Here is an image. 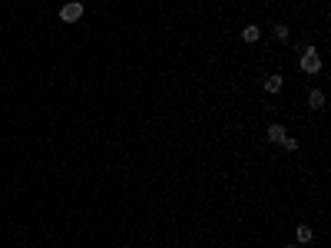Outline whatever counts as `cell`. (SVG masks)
<instances>
[{"instance_id": "3957f363", "label": "cell", "mask_w": 331, "mask_h": 248, "mask_svg": "<svg viewBox=\"0 0 331 248\" xmlns=\"http://www.w3.org/2000/svg\"><path fill=\"white\" fill-rule=\"evenodd\" d=\"M295 239H298V245H308V242L315 239L312 225H298V229H295Z\"/></svg>"}, {"instance_id": "5b68a950", "label": "cell", "mask_w": 331, "mask_h": 248, "mask_svg": "<svg viewBox=\"0 0 331 248\" xmlns=\"http://www.w3.org/2000/svg\"><path fill=\"white\" fill-rule=\"evenodd\" d=\"M268 139H272V142H282V139H285V126L272 123V126H268Z\"/></svg>"}, {"instance_id": "30bf717a", "label": "cell", "mask_w": 331, "mask_h": 248, "mask_svg": "<svg viewBox=\"0 0 331 248\" xmlns=\"http://www.w3.org/2000/svg\"><path fill=\"white\" fill-rule=\"evenodd\" d=\"M288 248H298V245H288Z\"/></svg>"}, {"instance_id": "6da1fadb", "label": "cell", "mask_w": 331, "mask_h": 248, "mask_svg": "<svg viewBox=\"0 0 331 248\" xmlns=\"http://www.w3.org/2000/svg\"><path fill=\"white\" fill-rule=\"evenodd\" d=\"M80 17H83V3H76V0H73V3H66V7L60 10V20H63V23H76Z\"/></svg>"}, {"instance_id": "7a4b0ae2", "label": "cell", "mask_w": 331, "mask_h": 248, "mask_svg": "<svg viewBox=\"0 0 331 248\" xmlns=\"http://www.w3.org/2000/svg\"><path fill=\"white\" fill-rule=\"evenodd\" d=\"M302 70H305V73H318V70H322V60H318L315 50H308V53L302 56Z\"/></svg>"}, {"instance_id": "52a82bcc", "label": "cell", "mask_w": 331, "mask_h": 248, "mask_svg": "<svg viewBox=\"0 0 331 248\" xmlns=\"http://www.w3.org/2000/svg\"><path fill=\"white\" fill-rule=\"evenodd\" d=\"M278 90H282V76L272 73V76L265 80V93H278Z\"/></svg>"}, {"instance_id": "8992f818", "label": "cell", "mask_w": 331, "mask_h": 248, "mask_svg": "<svg viewBox=\"0 0 331 248\" xmlns=\"http://www.w3.org/2000/svg\"><path fill=\"white\" fill-rule=\"evenodd\" d=\"M258 37H262V30H258L255 23H252V27H245V30H242V40H245V43H255Z\"/></svg>"}, {"instance_id": "ba28073f", "label": "cell", "mask_w": 331, "mask_h": 248, "mask_svg": "<svg viewBox=\"0 0 331 248\" xmlns=\"http://www.w3.org/2000/svg\"><path fill=\"white\" fill-rule=\"evenodd\" d=\"M282 146H285V149H288V152H298V142H295V139H292V136H285V139H282Z\"/></svg>"}, {"instance_id": "9c48e42d", "label": "cell", "mask_w": 331, "mask_h": 248, "mask_svg": "<svg viewBox=\"0 0 331 248\" xmlns=\"http://www.w3.org/2000/svg\"><path fill=\"white\" fill-rule=\"evenodd\" d=\"M275 37H282V40L288 37V27H285V23H275Z\"/></svg>"}, {"instance_id": "277c9868", "label": "cell", "mask_w": 331, "mask_h": 248, "mask_svg": "<svg viewBox=\"0 0 331 248\" xmlns=\"http://www.w3.org/2000/svg\"><path fill=\"white\" fill-rule=\"evenodd\" d=\"M308 106H312V110H322V106H325V93L312 90V93H308Z\"/></svg>"}]
</instances>
